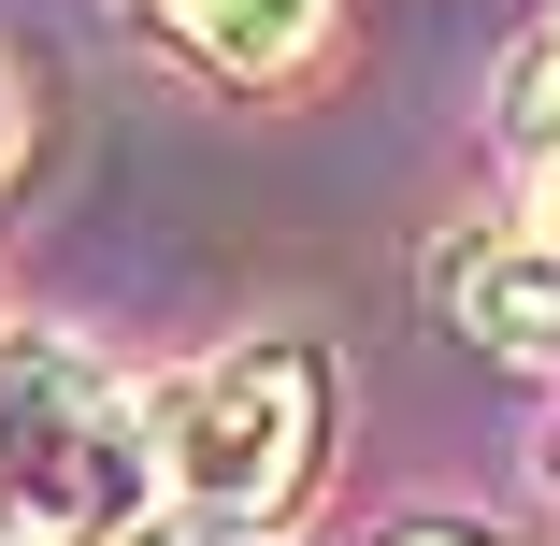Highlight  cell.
<instances>
[{
	"instance_id": "obj_1",
	"label": "cell",
	"mask_w": 560,
	"mask_h": 546,
	"mask_svg": "<svg viewBox=\"0 0 560 546\" xmlns=\"http://www.w3.org/2000/svg\"><path fill=\"white\" fill-rule=\"evenodd\" d=\"M316 446H330V360L302 332H259L231 360H201L159 388L144 417V461H159V503L187 532H273L302 489H316Z\"/></svg>"
},
{
	"instance_id": "obj_2",
	"label": "cell",
	"mask_w": 560,
	"mask_h": 546,
	"mask_svg": "<svg viewBox=\"0 0 560 546\" xmlns=\"http://www.w3.org/2000/svg\"><path fill=\"white\" fill-rule=\"evenodd\" d=\"M159 503L144 417L58 332H0V546H116Z\"/></svg>"
},
{
	"instance_id": "obj_3",
	"label": "cell",
	"mask_w": 560,
	"mask_h": 546,
	"mask_svg": "<svg viewBox=\"0 0 560 546\" xmlns=\"http://www.w3.org/2000/svg\"><path fill=\"white\" fill-rule=\"evenodd\" d=\"M445 302H460L475 346L560 360V159L532 173V216H517V231H475L460 259H445Z\"/></svg>"
},
{
	"instance_id": "obj_4",
	"label": "cell",
	"mask_w": 560,
	"mask_h": 546,
	"mask_svg": "<svg viewBox=\"0 0 560 546\" xmlns=\"http://www.w3.org/2000/svg\"><path fill=\"white\" fill-rule=\"evenodd\" d=\"M130 15H159V30H173L187 58H215V72L273 86V72H302V44H316L330 0H130Z\"/></svg>"
},
{
	"instance_id": "obj_5",
	"label": "cell",
	"mask_w": 560,
	"mask_h": 546,
	"mask_svg": "<svg viewBox=\"0 0 560 546\" xmlns=\"http://www.w3.org/2000/svg\"><path fill=\"white\" fill-rule=\"evenodd\" d=\"M503 130H517L532 159H560V15H546V30L503 58Z\"/></svg>"
},
{
	"instance_id": "obj_6",
	"label": "cell",
	"mask_w": 560,
	"mask_h": 546,
	"mask_svg": "<svg viewBox=\"0 0 560 546\" xmlns=\"http://www.w3.org/2000/svg\"><path fill=\"white\" fill-rule=\"evenodd\" d=\"M116 546H215V532H187V518H173V503H144V518H130V532H116Z\"/></svg>"
},
{
	"instance_id": "obj_7",
	"label": "cell",
	"mask_w": 560,
	"mask_h": 546,
	"mask_svg": "<svg viewBox=\"0 0 560 546\" xmlns=\"http://www.w3.org/2000/svg\"><path fill=\"white\" fill-rule=\"evenodd\" d=\"M402 546H475V532H402Z\"/></svg>"
}]
</instances>
